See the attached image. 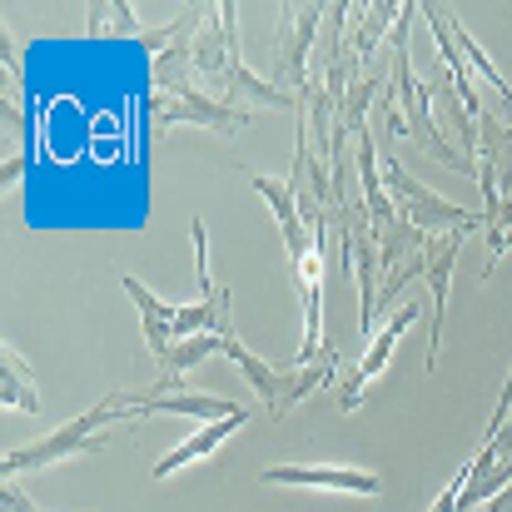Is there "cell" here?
<instances>
[{
  "mask_svg": "<svg viewBox=\"0 0 512 512\" xmlns=\"http://www.w3.org/2000/svg\"><path fill=\"white\" fill-rule=\"evenodd\" d=\"M135 418H140V413H135V393H110L105 403H95V408L80 413L75 423L55 428L50 438L5 453V478H15V473H35V468H50V463L75 458V453H95V448H105V443L115 438V433H100V428H110V423H135Z\"/></svg>",
  "mask_w": 512,
  "mask_h": 512,
  "instance_id": "obj_1",
  "label": "cell"
},
{
  "mask_svg": "<svg viewBox=\"0 0 512 512\" xmlns=\"http://www.w3.org/2000/svg\"><path fill=\"white\" fill-rule=\"evenodd\" d=\"M383 189H388L398 219L413 224V229H423V234H473L483 224V214H468V209L438 199L433 189H423L393 155H383Z\"/></svg>",
  "mask_w": 512,
  "mask_h": 512,
  "instance_id": "obj_2",
  "label": "cell"
},
{
  "mask_svg": "<svg viewBox=\"0 0 512 512\" xmlns=\"http://www.w3.org/2000/svg\"><path fill=\"white\" fill-rule=\"evenodd\" d=\"M329 5H279V45H274V75L279 90H289L294 100L309 95V45L324 25Z\"/></svg>",
  "mask_w": 512,
  "mask_h": 512,
  "instance_id": "obj_3",
  "label": "cell"
},
{
  "mask_svg": "<svg viewBox=\"0 0 512 512\" xmlns=\"http://www.w3.org/2000/svg\"><path fill=\"white\" fill-rule=\"evenodd\" d=\"M254 120L249 105H229L209 90H199L194 80L189 85H174L165 95H155V125H199V130H214V135H239L244 125Z\"/></svg>",
  "mask_w": 512,
  "mask_h": 512,
  "instance_id": "obj_4",
  "label": "cell"
},
{
  "mask_svg": "<svg viewBox=\"0 0 512 512\" xmlns=\"http://www.w3.org/2000/svg\"><path fill=\"white\" fill-rule=\"evenodd\" d=\"M512 184V125L498 120L493 105L478 115V189H483V224L503 209V194Z\"/></svg>",
  "mask_w": 512,
  "mask_h": 512,
  "instance_id": "obj_5",
  "label": "cell"
},
{
  "mask_svg": "<svg viewBox=\"0 0 512 512\" xmlns=\"http://www.w3.org/2000/svg\"><path fill=\"white\" fill-rule=\"evenodd\" d=\"M418 314H423V309H418V299H413V304H403V309H398V314H393L378 334H373L368 353L358 358V368H353V373L339 383V408H343V413H358V403H363L368 383L388 368V358H393V348H398V334H403L408 324H418Z\"/></svg>",
  "mask_w": 512,
  "mask_h": 512,
  "instance_id": "obj_6",
  "label": "cell"
},
{
  "mask_svg": "<svg viewBox=\"0 0 512 512\" xmlns=\"http://www.w3.org/2000/svg\"><path fill=\"white\" fill-rule=\"evenodd\" d=\"M468 234H428L423 244V279H428V299H433V339H428V373L438 363V348H443V309H448V289H453V264H458V249H463Z\"/></svg>",
  "mask_w": 512,
  "mask_h": 512,
  "instance_id": "obj_7",
  "label": "cell"
},
{
  "mask_svg": "<svg viewBox=\"0 0 512 512\" xmlns=\"http://www.w3.org/2000/svg\"><path fill=\"white\" fill-rule=\"evenodd\" d=\"M259 483L264 488H334V493H353V498H373L378 493V473H363V468H314V463L264 468Z\"/></svg>",
  "mask_w": 512,
  "mask_h": 512,
  "instance_id": "obj_8",
  "label": "cell"
},
{
  "mask_svg": "<svg viewBox=\"0 0 512 512\" xmlns=\"http://www.w3.org/2000/svg\"><path fill=\"white\" fill-rule=\"evenodd\" d=\"M244 174H249L254 194H264V199H269V209H274V219H279V234H284V249H289V269H294V264H304V259L314 254V229L304 224L294 189H289V184H279V179H269V174H254V170H244Z\"/></svg>",
  "mask_w": 512,
  "mask_h": 512,
  "instance_id": "obj_9",
  "label": "cell"
},
{
  "mask_svg": "<svg viewBox=\"0 0 512 512\" xmlns=\"http://www.w3.org/2000/svg\"><path fill=\"white\" fill-rule=\"evenodd\" d=\"M120 289L135 299V309H140V334H145V348L155 353V363L165 368L174 353V319H179V304H165V299H155L135 274H120Z\"/></svg>",
  "mask_w": 512,
  "mask_h": 512,
  "instance_id": "obj_10",
  "label": "cell"
},
{
  "mask_svg": "<svg viewBox=\"0 0 512 512\" xmlns=\"http://www.w3.org/2000/svg\"><path fill=\"white\" fill-rule=\"evenodd\" d=\"M135 413H140V418H145V413H194V418L219 423V418H234L239 403L214 398V393H194V388H174V393H135Z\"/></svg>",
  "mask_w": 512,
  "mask_h": 512,
  "instance_id": "obj_11",
  "label": "cell"
},
{
  "mask_svg": "<svg viewBox=\"0 0 512 512\" xmlns=\"http://www.w3.org/2000/svg\"><path fill=\"white\" fill-rule=\"evenodd\" d=\"M244 423H249V413H244V408H239L234 418H219V423H204V428H199L194 438H184V443H179L174 453H165V458L155 463V478H170V473H179V468H189V463H199L204 453H214V448H219V443H224L229 433H239Z\"/></svg>",
  "mask_w": 512,
  "mask_h": 512,
  "instance_id": "obj_12",
  "label": "cell"
},
{
  "mask_svg": "<svg viewBox=\"0 0 512 512\" xmlns=\"http://www.w3.org/2000/svg\"><path fill=\"white\" fill-rule=\"evenodd\" d=\"M398 15H403V5H388V0H378V5H358V15H353V35H348V55H353L358 70H368V55L378 50L383 35H393Z\"/></svg>",
  "mask_w": 512,
  "mask_h": 512,
  "instance_id": "obj_13",
  "label": "cell"
},
{
  "mask_svg": "<svg viewBox=\"0 0 512 512\" xmlns=\"http://www.w3.org/2000/svg\"><path fill=\"white\" fill-rule=\"evenodd\" d=\"M224 358H229V363L259 388V398H264V408H269V418H274V408H279V398H284V388H289V373H279V368H269L264 358H254L234 334L224 339Z\"/></svg>",
  "mask_w": 512,
  "mask_h": 512,
  "instance_id": "obj_14",
  "label": "cell"
},
{
  "mask_svg": "<svg viewBox=\"0 0 512 512\" xmlns=\"http://www.w3.org/2000/svg\"><path fill=\"white\" fill-rule=\"evenodd\" d=\"M0 378H5V403L20 408V413H40V388L30 378V363L15 353V343H0Z\"/></svg>",
  "mask_w": 512,
  "mask_h": 512,
  "instance_id": "obj_15",
  "label": "cell"
},
{
  "mask_svg": "<svg viewBox=\"0 0 512 512\" xmlns=\"http://www.w3.org/2000/svg\"><path fill=\"white\" fill-rule=\"evenodd\" d=\"M110 15H115V20H110V30H115V35H135V40H140V20H135V10H130L125 0H115V5H110Z\"/></svg>",
  "mask_w": 512,
  "mask_h": 512,
  "instance_id": "obj_16",
  "label": "cell"
}]
</instances>
